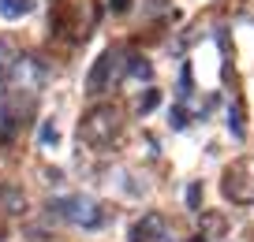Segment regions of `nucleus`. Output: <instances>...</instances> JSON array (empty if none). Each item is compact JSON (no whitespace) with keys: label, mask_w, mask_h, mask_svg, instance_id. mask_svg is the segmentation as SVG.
<instances>
[{"label":"nucleus","mask_w":254,"mask_h":242,"mask_svg":"<svg viewBox=\"0 0 254 242\" xmlns=\"http://www.w3.org/2000/svg\"><path fill=\"white\" fill-rule=\"evenodd\" d=\"M116 134H120V112L112 108V104L90 108L86 116H82V123H79V138L86 142V145H97V149H105Z\"/></svg>","instance_id":"nucleus-1"},{"label":"nucleus","mask_w":254,"mask_h":242,"mask_svg":"<svg viewBox=\"0 0 254 242\" xmlns=\"http://www.w3.org/2000/svg\"><path fill=\"white\" fill-rule=\"evenodd\" d=\"M53 212H60V216L67 220V224H75V227H86V231H94V227H101V224H105V212H101V205H97L94 197H82V194L53 201Z\"/></svg>","instance_id":"nucleus-2"},{"label":"nucleus","mask_w":254,"mask_h":242,"mask_svg":"<svg viewBox=\"0 0 254 242\" xmlns=\"http://www.w3.org/2000/svg\"><path fill=\"white\" fill-rule=\"evenodd\" d=\"M30 104H34V97L23 101V94H11V90L0 94V142L15 138V131H19V123H23V116L30 112Z\"/></svg>","instance_id":"nucleus-3"},{"label":"nucleus","mask_w":254,"mask_h":242,"mask_svg":"<svg viewBox=\"0 0 254 242\" xmlns=\"http://www.w3.org/2000/svg\"><path fill=\"white\" fill-rule=\"evenodd\" d=\"M112 75H116V52H101L94 60V67H90V75H86V94H105V90L112 86Z\"/></svg>","instance_id":"nucleus-4"},{"label":"nucleus","mask_w":254,"mask_h":242,"mask_svg":"<svg viewBox=\"0 0 254 242\" xmlns=\"http://www.w3.org/2000/svg\"><path fill=\"white\" fill-rule=\"evenodd\" d=\"M131 242H161L165 239V216L161 212H146L142 220H135L131 224V235H127Z\"/></svg>","instance_id":"nucleus-5"},{"label":"nucleus","mask_w":254,"mask_h":242,"mask_svg":"<svg viewBox=\"0 0 254 242\" xmlns=\"http://www.w3.org/2000/svg\"><path fill=\"white\" fill-rule=\"evenodd\" d=\"M34 11V0H0V15L4 19H23Z\"/></svg>","instance_id":"nucleus-6"},{"label":"nucleus","mask_w":254,"mask_h":242,"mask_svg":"<svg viewBox=\"0 0 254 242\" xmlns=\"http://www.w3.org/2000/svg\"><path fill=\"white\" fill-rule=\"evenodd\" d=\"M38 142H41V145H45V149L60 142V131H56V119H45V123L38 127Z\"/></svg>","instance_id":"nucleus-7"},{"label":"nucleus","mask_w":254,"mask_h":242,"mask_svg":"<svg viewBox=\"0 0 254 242\" xmlns=\"http://www.w3.org/2000/svg\"><path fill=\"white\" fill-rule=\"evenodd\" d=\"M127 71H131V78H142V82H150V75H153V67H150V63L142 60V56H135Z\"/></svg>","instance_id":"nucleus-8"},{"label":"nucleus","mask_w":254,"mask_h":242,"mask_svg":"<svg viewBox=\"0 0 254 242\" xmlns=\"http://www.w3.org/2000/svg\"><path fill=\"white\" fill-rule=\"evenodd\" d=\"M157 104H161V94H157V90H146V97H142V101H138V116H146V112H153V108H157Z\"/></svg>","instance_id":"nucleus-9"},{"label":"nucleus","mask_w":254,"mask_h":242,"mask_svg":"<svg viewBox=\"0 0 254 242\" xmlns=\"http://www.w3.org/2000/svg\"><path fill=\"white\" fill-rule=\"evenodd\" d=\"M187 205H190V209H198V205H202V183H190V187H187Z\"/></svg>","instance_id":"nucleus-10"},{"label":"nucleus","mask_w":254,"mask_h":242,"mask_svg":"<svg viewBox=\"0 0 254 242\" xmlns=\"http://www.w3.org/2000/svg\"><path fill=\"white\" fill-rule=\"evenodd\" d=\"M232 134H236V138H239V134H243V123H239V108H232Z\"/></svg>","instance_id":"nucleus-11"},{"label":"nucleus","mask_w":254,"mask_h":242,"mask_svg":"<svg viewBox=\"0 0 254 242\" xmlns=\"http://www.w3.org/2000/svg\"><path fill=\"white\" fill-rule=\"evenodd\" d=\"M183 119H187V116H183V108H172V127H187Z\"/></svg>","instance_id":"nucleus-12"},{"label":"nucleus","mask_w":254,"mask_h":242,"mask_svg":"<svg viewBox=\"0 0 254 242\" xmlns=\"http://www.w3.org/2000/svg\"><path fill=\"white\" fill-rule=\"evenodd\" d=\"M131 8V0H112V11H127Z\"/></svg>","instance_id":"nucleus-13"},{"label":"nucleus","mask_w":254,"mask_h":242,"mask_svg":"<svg viewBox=\"0 0 254 242\" xmlns=\"http://www.w3.org/2000/svg\"><path fill=\"white\" fill-rule=\"evenodd\" d=\"M187 242H206V235H194V239H187Z\"/></svg>","instance_id":"nucleus-14"}]
</instances>
